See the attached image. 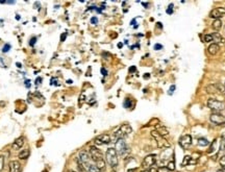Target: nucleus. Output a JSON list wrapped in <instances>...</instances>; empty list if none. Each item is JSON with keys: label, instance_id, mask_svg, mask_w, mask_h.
Segmentation results:
<instances>
[{"label": "nucleus", "instance_id": "f257e3e1", "mask_svg": "<svg viewBox=\"0 0 225 172\" xmlns=\"http://www.w3.org/2000/svg\"><path fill=\"white\" fill-rule=\"evenodd\" d=\"M105 158H106V162H108V164L112 168V169L117 167L118 164H119L118 153H117V151L115 150V148H108V150H106Z\"/></svg>", "mask_w": 225, "mask_h": 172}, {"label": "nucleus", "instance_id": "f03ea898", "mask_svg": "<svg viewBox=\"0 0 225 172\" xmlns=\"http://www.w3.org/2000/svg\"><path fill=\"white\" fill-rule=\"evenodd\" d=\"M151 136H152V138L154 139L156 141V144H158V147L160 149H168V148H170L171 147V144L169 143V142L166 140L164 137L160 136L158 135V133L156 132V130H153V132H151Z\"/></svg>", "mask_w": 225, "mask_h": 172}, {"label": "nucleus", "instance_id": "7ed1b4c3", "mask_svg": "<svg viewBox=\"0 0 225 172\" xmlns=\"http://www.w3.org/2000/svg\"><path fill=\"white\" fill-rule=\"evenodd\" d=\"M132 132V128L129 124H123L119 127L117 132L114 133V138L116 139V141L119 139H124L125 137H127L130 133Z\"/></svg>", "mask_w": 225, "mask_h": 172}, {"label": "nucleus", "instance_id": "20e7f679", "mask_svg": "<svg viewBox=\"0 0 225 172\" xmlns=\"http://www.w3.org/2000/svg\"><path fill=\"white\" fill-rule=\"evenodd\" d=\"M207 108L211 109L214 113H219L221 111H223L225 109V104L224 102L220 100H217V99H214L211 98L207 100Z\"/></svg>", "mask_w": 225, "mask_h": 172}, {"label": "nucleus", "instance_id": "39448f33", "mask_svg": "<svg viewBox=\"0 0 225 172\" xmlns=\"http://www.w3.org/2000/svg\"><path fill=\"white\" fill-rule=\"evenodd\" d=\"M89 154H90V156H91V160L94 161V163H97L101 160H104V159H103V154H102V152H101V150L97 148L96 146H90Z\"/></svg>", "mask_w": 225, "mask_h": 172}, {"label": "nucleus", "instance_id": "423d86ee", "mask_svg": "<svg viewBox=\"0 0 225 172\" xmlns=\"http://www.w3.org/2000/svg\"><path fill=\"white\" fill-rule=\"evenodd\" d=\"M115 150L119 155H125L128 152V147H127L126 143H125L124 139H119L116 141L115 144Z\"/></svg>", "mask_w": 225, "mask_h": 172}, {"label": "nucleus", "instance_id": "0eeeda50", "mask_svg": "<svg viewBox=\"0 0 225 172\" xmlns=\"http://www.w3.org/2000/svg\"><path fill=\"white\" fill-rule=\"evenodd\" d=\"M156 162V155L155 154H149L146 158H144L143 162H142V167L144 169H149L155 164Z\"/></svg>", "mask_w": 225, "mask_h": 172}, {"label": "nucleus", "instance_id": "6e6552de", "mask_svg": "<svg viewBox=\"0 0 225 172\" xmlns=\"http://www.w3.org/2000/svg\"><path fill=\"white\" fill-rule=\"evenodd\" d=\"M210 120L212 123L216 125H223L225 123V117L223 115H221L220 113H213L210 116Z\"/></svg>", "mask_w": 225, "mask_h": 172}, {"label": "nucleus", "instance_id": "1a4fd4ad", "mask_svg": "<svg viewBox=\"0 0 225 172\" xmlns=\"http://www.w3.org/2000/svg\"><path fill=\"white\" fill-rule=\"evenodd\" d=\"M78 159L80 160V162L84 164V166L86 168H88L90 165H92L91 163V156H90L89 152L86 150H82L79 152V155H78Z\"/></svg>", "mask_w": 225, "mask_h": 172}, {"label": "nucleus", "instance_id": "9d476101", "mask_svg": "<svg viewBox=\"0 0 225 172\" xmlns=\"http://www.w3.org/2000/svg\"><path fill=\"white\" fill-rule=\"evenodd\" d=\"M178 143L184 149H189L192 145V137L190 135H184L179 139Z\"/></svg>", "mask_w": 225, "mask_h": 172}, {"label": "nucleus", "instance_id": "9b49d317", "mask_svg": "<svg viewBox=\"0 0 225 172\" xmlns=\"http://www.w3.org/2000/svg\"><path fill=\"white\" fill-rule=\"evenodd\" d=\"M112 142V139H110V135L106 134H102L100 136H98L95 139V143L97 145H103V144H108Z\"/></svg>", "mask_w": 225, "mask_h": 172}, {"label": "nucleus", "instance_id": "f8f14e48", "mask_svg": "<svg viewBox=\"0 0 225 172\" xmlns=\"http://www.w3.org/2000/svg\"><path fill=\"white\" fill-rule=\"evenodd\" d=\"M225 15V8L224 7H218V8H215L211 12L210 14V17L213 18L215 20H218L220 19L221 17H223Z\"/></svg>", "mask_w": 225, "mask_h": 172}, {"label": "nucleus", "instance_id": "ddd939ff", "mask_svg": "<svg viewBox=\"0 0 225 172\" xmlns=\"http://www.w3.org/2000/svg\"><path fill=\"white\" fill-rule=\"evenodd\" d=\"M8 169H10V172H21V164L18 161H12L8 164Z\"/></svg>", "mask_w": 225, "mask_h": 172}, {"label": "nucleus", "instance_id": "4468645a", "mask_svg": "<svg viewBox=\"0 0 225 172\" xmlns=\"http://www.w3.org/2000/svg\"><path fill=\"white\" fill-rule=\"evenodd\" d=\"M24 144V138L23 137H20V138L16 139L14 141V143L12 144V148L14 150H18V149H21L23 147Z\"/></svg>", "mask_w": 225, "mask_h": 172}, {"label": "nucleus", "instance_id": "2eb2a0df", "mask_svg": "<svg viewBox=\"0 0 225 172\" xmlns=\"http://www.w3.org/2000/svg\"><path fill=\"white\" fill-rule=\"evenodd\" d=\"M219 49H220V47H219V45L217 43H213V44H211V45L208 46V48H207V51H208V53L211 55H216L217 53L219 52Z\"/></svg>", "mask_w": 225, "mask_h": 172}, {"label": "nucleus", "instance_id": "dca6fc26", "mask_svg": "<svg viewBox=\"0 0 225 172\" xmlns=\"http://www.w3.org/2000/svg\"><path fill=\"white\" fill-rule=\"evenodd\" d=\"M29 155H30V150H29V148H25L23 149V150H21L19 152V159L20 160H27V159L29 158Z\"/></svg>", "mask_w": 225, "mask_h": 172}, {"label": "nucleus", "instance_id": "f3484780", "mask_svg": "<svg viewBox=\"0 0 225 172\" xmlns=\"http://www.w3.org/2000/svg\"><path fill=\"white\" fill-rule=\"evenodd\" d=\"M156 132L158 133V135L165 138L166 136L169 135V129L165 126H156Z\"/></svg>", "mask_w": 225, "mask_h": 172}, {"label": "nucleus", "instance_id": "a211bd4d", "mask_svg": "<svg viewBox=\"0 0 225 172\" xmlns=\"http://www.w3.org/2000/svg\"><path fill=\"white\" fill-rule=\"evenodd\" d=\"M205 91H206V93H208V94H216V93H218V90H217V88H216V85L215 84L210 85V86H206L205 87Z\"/></svg>", "mask_w": 225, "mask_h": 172}, {"label": "nucleus", "instance_id": "6ab92c4d", "mask_svg": "<svg viewBox=\"0 0 225 172\" xmlns=\"http://www.w3.org/2000/svg\"><path fill=\"white\" fill-rule=\"evenodd\" d=\"M95 166L97 167V169H98L99 171H104V170H105V161L104 160L99 161V162L95 163Z\"/></svg>", "mask_w": 225, "mask_h": 172}, {"label": "nucleus", "instance_id": "aec40b11", "mask_svg": "<svg viewBox=\"0 0 225 172\" xmlns=\"http://www.w3.org/2000/svg\"><path fill=\"white\" fill-rule=\"evenodd\" d=\"M212 27H213L215 30H220L221 27H222V21H221L220 19L215 20V21L213 22V24H212Z\"/></svg>", "mask_w": 225, "mask_h": 172}, {"label": "nucleus", "instance_id": "412c9836", "mask_svg": "<svg viewBox=\"0 0 225 172\" xmlns=\"http://www.w3.org/2000/svg\"><path fill=\"white\" fill-rule=\"evenodd\" d=\"M212 36H213V41H215V42H218V43H223L224 42V39L221 37V35L219 32H215Z\"/></svg>", "mask_w": 225, "mask_h": 172}, {"label": "nucleus", "instance_id": "4be33fe9", "mask_svg": "<svg viewBox=\"0 0 225 172\" xmlns=\"http://www.w3.org/2000/svg\"><path fill=\"white\" fill-rule=\"evenodd\" d=\"M216 85V88L218 90V93L219 94H222V95H225V86L222 84H215Z\"/></svg>", "mask_w": 225, "mask_h": 172}, {"label": "nucleus", "instance_id": "5701e85b", "mask_svg": "<svg viewBox=\"0 0 225 172\" xmlns=\"http://www.w3.org/2000/svg\"><path fill=\"white\" fill-rule=\"evenodd\" d=\"M208 144H210V142L206 140V139L204 138H200L198 140V145L199 146H201V147H204V146H207Z\"/></svg>", "mask_w": 225, "mask_h": 172}, {"label": "nucleus", "instance_id": "b1692460", "mask_svg": "<svg viewBox=\"0 0 225 172\" xmlns=\"http://www.w3.org/2000/svg\"><path fill=\"white\" fill-rule=\"evenodd\" d=\"M217 142H218L217 140H214L213 141V143L211 144V147H210V149L207 150L208 153H213L214 151L216 150V147H217Z\"/></svg>", "mask_w": 225, "mask_h": 172}, {"label": "nucleus", "instance_id": "393cba45", "mask_svg": "<svg viewBox=\"0 0 225 172\" xmlns=\"http://www.w3.org/2000/svg\"><path fill=\"white\" fill-rule=\"evenodd\" d=\"M190 162H191V156H190V155H186L184 159V161H182V163H181V166L182 167L188 166L190 164Z\"/></svg>", "mask_w": 225, "mask_h": 172}, {"label": "nucleus", "instance_id": "a878e982", "mask_svg": "<svg viewBox=\"0 0 225 172\" xmlns=\"http://www.w3.org/2000/svg\"><path fill=\"white\" fill-rule=\"evenodd\" d=\"M167 168H168L169 170H170V171H174V170H175V163H174V160L170 161V162H168Z\"/></svg>", "mask_w": 225, "mask_h": 172}, {"label": "nucleus", "instance_id": "bb28decb", "mask_svg": "<svg viewBox=\"0 0 225 172\" xmlns=\"http://www.w3.org/2000/svg\"><path fill=\"white\" fill-rule=\"evenodd\" d=\"M203 42H205V43L213 42V36H212V35H204L203 36Z\"/></svg>", "mask_w": 225, "mask_h": 172}, {"label": "nucleus", "instance_id": "cd10ccee", "mask_svg": "<svg viewBox=\"0 0 225 172\" xmlns=\"http://www.w3.org/2000/svg\"><path fill=\"white\" fill-rule=\"evenodd\" d=\"M86 170H88V172H99V170L97 169V167H96L95 165H93V164L86 168Z\"/></svg>", "mask_w": 225, "mask_h": 172}, {"label": "nucleus", "instance_id": "c85d7f7f", "mask_svg": "<svg viewBox=\"0 0 225 172\" xmlns=\"http://www.w3.org/2000/svg\"><path fill=\"white\" fill-rule=\"evenodd\" d=\"M123 104H124L125 108L128 109V108H131L132 102H131V100H130L129 98H127V99H125V101H124V103H123Z\"/></svg>", "mask_w": 225, "mask_h": 172}, {"label": "nucleus", "instance_id": "c756f323", "mask_svg": "<svg viewBox=\"0 0 225 172\" xmlns=\"http://www.w3.org/2000/svg\"><path fill=\"white\" fill-rule=\"evenodd\" d=\"M219 163H220V166L222 167V169H225V155H222L219 160Z\"/></svg>", "mask_w": 225, "mask_h": 172}, {"label": "nucleus", "instance_id": "7c9ffc66", "mask_svg": "<svg viewBox=\"0 0 225 172\" xmlns=\"http://www.w3.org/2000/svg\"><path fill=\"white\" fill-rule=\"evenodd\" d=\"M156 170H158V172H170V170L168 169L167 167H165V166H162V167H158Z\"/></svg>", "mask_w": 225, "mask_h": 172}, {"label": "nucleus", "instance_id": "2f4dec72", "mask_svg": "<svg viewBox=\"0 0 225 172\" xmlns=\"http://www.w3.org/2000/svg\"><path fill=\"white\" fill-rule=\"evenodd\" d=\"M3 166H4V156L0 155V171L3 169Z\"/></svg>", "mask_w": 225, "mask_h": 172}, {"label": "nucleus", "instance_id": "473e14b6", "mask_svg": "<svg viewBox=\"0 0 225 172\" xmlns=\"http://www.w3.org/2000/svg\"><path fill=\"white\" fill-rule=\"evenodd\" d=\"M167 14H169V15H171V14H173V4H170L169 5V7L167 8Z\"/></svg>", "mask_w": 225, "mask_h": 172}, {"label": "nucleus", "instance_id": "72a5a7b5", "mask_svg": "<svg viewBox=\"0 0 225 172\" xmlns=\"http://www.w3.org/2000/svg\"><path fill=\"white\" fill-rule=\"evenodd\" d=\"M10 48H11V45H10V44H6V45L3 46L2 51H3V52H7V51L10 50Z\"/></svg>", "mask_w": 225, "mask_h": 172}, {"label": "nucleus", "instance_id": "f704fd0d", "mask_svg": "<svg viewBox=\"0 0 225 172\" xmlns=\"http://www.w3.org/2000/svg\"><path fill=\"white\" fill-rule=\"evenodd\" d=\"M36 42H37V38H36V37H34V38H31L30 41H29V45L34 46V44H36Z\"/></svg>", "mask_w": 225, "mask_h": 172}, {"label": "nucleus", "instance_id": "c9c22d12", "mask_svg": "<svg viewBox=\"0 0 225 172\" xmlns=\"http://www.w3.org/2000/svg\"><path fill=\"white\" fill-rule=\"evenodd\" d=\"M91 23L92 24H94V25H96V24L98 23V19L96 17H93V18H91Z\"/></svg>", "mask_w": 225, "mask_h": 172}, {"label": "nucleus", "instance_id": "e433bc0d", "mask_svg": "<svg viewBox=\"0 0 225 172\" xmlns=\"http://www.w3.org/2000/svg\"><path fill=\"white\" fill-rule=\"evenodd\" d=\"M162 48H163V45H160V44H155V45H154V49H155V50H160Z\"/></svg>", "mask_w": 225, "mask_h": 172}, {"label": "nucleus", "instance_id": "4c0bfd02", "mask_svg": "<svg viewBox=\"0 0 225 172\" xmlns=\"http://www.w3.org/2000/svg\"><path fill=\"white\" fill-rule=\"evenodd\" d=\"M101 73H102L103 76H106V75H108V71H106L104 68H101Z\"/></svg>", "mask_w": 225, "mask_h": 172}, {"label": "nucleus", "instance_id": "58836bf2", "mask_svg": "<svg viewBox=\"0 0 225 172\" xmlns=\"http://www.w3.org/2000/svg\"><path fill=\"white\" fill-rule=\"evenodd\" d=\"M66 37H67V34H66V32H65V34H63L62 36H60V41H62V42H64V41L66 40Z\"/></svg>", "mask_w": 225, "mask_h": 172}, {"label": "nucleus", "instance_id": "ea45409f", "mask_svg": "<svg viewBox=\"0 0 225 172\" xmlns=\"http://www.w3.org/2000/svg\"><path fill=\"white\" fill-rule=\"evenodd\" d=\"M136 70V68L134 67V66H132V67L129 68V72H130V73H131V72H134Z\"/></svg>", "mask_w": 225, "mask_h": 172}, {"label": "nucleus", "instance_id": "a19ab883", "mask_svg": "<svg viewBox=\"0 0 225 172\" xmlns=\"http://www.w3.org/2000/svg\"><path fill=\"white\" fill-rule=\"evenodd\" d=\"M174 90H175V86H171V88H170V92H169V94H172Z\"/></svg>", "mask_w": 225, "mask_h": 172}, {"label": "nucleus", "instance_id": "79ce46f5", "mask_svg": "<svg viewBox=\"0 0 225 172\" xmlns=\"http://www.w3.org/2000/svg\"><path fill=\"white\" fill-rule=\"evenodd\" d=\"M41 81H42V78H41V77H40V78H37V85L41 84Z\"/></svg>", "mask_w": 225, "mask_h": 172}, {"label": "nucleus", "instance_id": "37998d69", "mask_svg": "<svg viewBox=\"0 0 225 172\" xmlns=\"http://www.w3.org/2000/svg\"><path fill=\"white\" fill-rule=\"evenodd\" d=\"M150 172H158V170L154 169V168H151V169H150Z\"/></svg>", "mask_w": 225, "mask_h": 172}, {"label": "nucleus", "instance_id": "c03bdc74", "mask_svg": "<svg viewBox=\"0 0 225 172\" xmlns=\"http://www.w3.org/2000/svg\"><path fill=\"white\" fill-rule=\"evenodd\" d=\"M141 172H150V170H149V169H144V170H142Z\"/></svg>", "mask_w": 225, "mask_h": 172}, {"label": "nucleus", "instance_id": "a18cd8bd", "mask_svg": "<svg viewBox=\"0 0 225 172\" xmlns=\"http://www.w3.org/2000/svg\"><path fill=\"white\" fill-rule=\"evenodd\" d=\"M222 139H223V140H224V141H225V132H224V133H223V134H222Z\"/></svg>", "mask_w": 225, "mask_h": 172}, {"label": "nucleus", "instance_id": "49530a36", "mask_svg": "<svg viewBox=\"0 0 225 172\" xmlns=\"http://www.w3.org/2000/svg\"><path fill=\"white\" fill-rule=\"evenodd\" d=\"M28 82H29V80H26V81H25V85H26V87H29V84H28Z\"/></svg>", "mask_w": 225, "mask_h": 172}, {"label": "nucleus", "instance_id": "de8ad7c7", "mask_svg": "<svg viewBox=\"0 0 225 172\" xmlns=\"http://www.w3.org/2000/svg\"><path fill=\"white\" fill-rule=\"evenodd\" d=\"M144 77H145V78H148V77H149V74H148V73H146V75H145Z\"/></svg>", "mask_w": 225, "mask_h": 172}, {"label": "nucleus", "instance_id": "09e8293b", "mask_svg": "<svg viewBox=\"0 0 225 172\" xmlns=\"http://www.w3.org/2000/svg\"><path fill=\"white\" fill-rule=\"evenodd\" d=\"M217 172H224V170H223V169H219Z\"/></svg>", "mask_w": 225, "mask_h": 172}, {"label": "nucleus", "instance_id": "8fccbe9b", "mask_svg": "<svg viewBox=\"0 0 225 172\" xmlns=\"http://www.w3.org/2000/svg\"><path fill=\"white\" fill-rule=\"evenodd\" d=\"M143 5H144V6H148V3H143Z\"/></svg>", "mask_w": 225, "mask_h": 172}, {"label": "nucleus", "instance_id": "3c124183", "mask_svg": "<svg viewBox=\"0 0 225 172\" xmlns=\"http://www.w3.org/2000/svg\"><path fill=\"white\" fill-rule=\"evenodd\" d=\"M68 172H75V171H73V170H69Z\"/></svg>", "mask_w": 225, "mask_h": 172}, {"label": "nucleus", "instance_id": "603ef678", "mask_svg": "<svg viewBox=\"0 0 225 172\" xmlns=\"http://www.w3.org/2000/svg\"><path fill=\"white\" fill-rule=\"evenodd\" d=\"M112 172H116V171H115V170H112Z\"/></svg>", "mask_w": 225, "mask_h": 172}]
</instances>
